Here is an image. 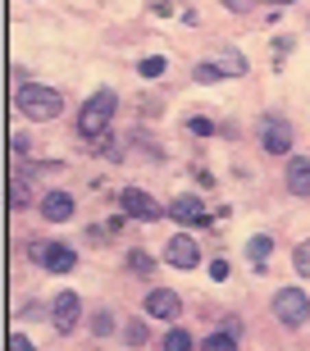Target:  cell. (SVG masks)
Listing matches in <instances>:
<instances>
[{
    "label": "cell",
    "mask_w": 310,
    "mask_h": 351,
    "mask_svg": "<svg viewBox=\"0 0 310 351\" xmlns=\"http://www.w3.org/2000/svg\"><path fill=\"white\" fill-rule=\"evenodd\" d=\"M14 110L23 119H55L60 110H64V96L55 87H41V82H19V91H14Z\"/></svg>",
    "instance_id": "1"
},
{
    "label": "cell",
    "mask_w": 310,
    "mask_h": 351,
    "mask_svg": "<svg viewBox=\"0 0 310 351\" xmlns=\"http://www.w3.org/2000/svg\"><path fill=\"white\" fill-rule=\"evenodd\" d=\"M115 91L105 87V91H96V96H91L87 105H82V110H78V132H82V137H105V128H110V119H115Z\"/></svg>",
    "instance_id": "2"
},
{
    "label": "cell",
    "mask_w": 310,
    "mask_h": 351,
    "mask_svg": "<svg viewBox=\"0 0 310 351\" xmlns=\"http://www.w3.org/2000/svg\"><path fill=\"white\" fill-rule=\"evenodd\" d=\"M270 311H274V319H278L283 328H301L310 319V297L301 292V287H283V292H274Z\"/></svg>",
    "instance_id": "3"
},
{
    "label": "cell",
    "mask_w": 310,
    "mask_h": 351,
    "mask_svg": "<svg viewBox=\"0 0 310 351\" xmlns=\"http://www.w3.org/2000/svg\"><path fill=\"white\" fill-rule=\"evenodd\" d=\"M256 132H260V146H265L270 156H287V146H292V123H287L283 114H260Z\"/></svg>",
    "instance_id": "4"
},
{
    "label": "cell",
    "mask_w": 310,
    "mask_h": 351,
    "mask_svg": "<svg viewBox=\"0 0 310 351\" xmlns=\"http://www.w3.org/2000/svg\"><path fill=\"white\" fill-rule=\"evenodd\" d=\"M27 256H32L41 269H51V274H69L78 265L73 247H64V242H32V247H27Z\"/></svg>",
    "instance_id": "5"
},
{
    "label": "cell",
    "mask_w": 310,
    "mask_h": 351,
    "mask_svg": "<svg viewBox=\"0 0 310 351\" xmlns=\"http://www.w3.org/2000/svg\"><path fill=\"white\" fill-rule=\"evenodd\" d=\"M123 215L128 219H142V223H151V219H160V206H155V196H146L142 187H123Z\"/></svg>",
    "instance_id": "6"
},
{
    "label": "cell",
    "mask_w": 310,
    "mask_h": 351,
    "mask_svg": "<svg viewBox=\"0 0 310 351\" xmlns=\"http://www.w3.org/2000/svg\"><path fill=\"white\" fill-rule=\"evenodd\" d=\"M78 315H82V301H78V292H60L51 306V324L60 328V333H69V328H78Z\"/></svg>",
    "instance_id": "7"
},
{
    "label": "cell",
    "mask_w": 310,
    "mask_h": 351,
    "mask_svg": "<svg viewBox=\"0 0 310 351\" xmlns=\"http://www.w3.org/2000/svg\"><path fill=\"white\" fill-rule=\"evenodd\" d=\"M169 219H178V223H187V228H196V223H210V215H206V206H201V196H174Z\"/></svg>",
    "instance_id": "8"
},
{
    "label": "cell",
    "mask_w": 310,
    "mask_h": 351,
    "mask_svg": "<svg viewBox=\"0 0 310 351\" xmlns=\"http://www.w3.org/2000/svg\"><path fill=\"white\" fill-rule=\"evenodd\" d=\"M165 261L174 265V269H196V261H201V251H196L192 237H169V247H165Z\"/></svg>",
    "instance_id": "9"
},
{
    "label": "cell",
    "mask_w": 310,
    "mask_h": 351,
    "mask_svg": "<svg viewBox=\"0 0 310 351\" xmlns=\"http://www.w3.org/2000/svg\"><path fill=\"white\" fill-rule=\"evenodd\" d=\"M73 210H78V206H73V196L60 192V187L41 196V219H51V223H69V219H73Z\"/></svg>",
    "instance_id": "10"
},
{
    "label": "cell",
    "mask_w": 310,
    "mask_h": 351,
    "mask_svg": "<svg viewBox=\"0 0 310 351\" xmlns=\"http://www.w3.org/2000/svg\"><path fill=\"white\" fill-rule=\"evenodd\" d=\"M283 182H287V192H292V196H310V160L306 156H292V160H287Z\"/></svg>",
    "instance_id": "11"
},
{
    "label": "cell",
    "mask_w": 310,
    "mask_h": 351,
    "mask_svg": "<svg viewBox=\"0 0 310 351\" xmlns=\"http://www.w3.org/2000/svg\"><path fill=\"white\" fill-rule=\"evenodd\" d=\"M146 315H151V319H178V292L155 287L151 297H146Z\"/></svg>",
    "instance_id": "12"
},
{
    "label": "cell",
    "mask_w": 310,
    "mask_h": 351,
    "mask_svg": "<svg viewBox=\"0 0 310 351\" xmlns=\"http://www.w3.org/2000/svg\"><path fill=\"white\" fill-rule=\"evenodd\" d=\"M201 351H237V333H232V328H215V333L201 342Z\"/></svg>",
    "instance_id": "13"
},
{
    "label": "cell",
    "mask_w": 310,
    "mask_h": 351,
    "mask_svg": "<svg viewBox=\"0 0 310 351\" xmlns=\"http://www.w3.org/2000/svg\"><path fill=\"white\" fill-rule=\"evenodd\" d=\"M270 251H274V237H270V233H256L251 242H246V256H251L256 265H265V261H270Z\"/></svg>",
    "instance_id": "14"
},
{
    "label": "cell",
    "mask_w": 310,
    "mask_h": 351,
    "mask_svg": "<svg viewBox=\"0 0 310 351\" xmlns=\"http://www.w3.org/2000/svg\"><path fill=\"white\" fill-rule=\"evenodd\" d=\"M165 351H192V333H187V328H169L165 333Z\"/></svg>",
    "instance_id": "15"
},
{
    "label": "cell",
    "mask_w": 310,
    "mask_h": 351,
    "mask_svg": "<svg viewBox=\"0 0 310 351\" xmlns=\"http://www.w3.org/2000/svg\"><path fill=\"white\" fill-rule=\"evenodd\" d=\"M219 78H228L224 64H215V60H201V64H196V82H219Z\"/></svg>",
    "instance_id": "16"
},
{
    "label": "cell",
    "mask_w": 310,
    "mask_h": 351,
    "mask_svg": "<svg viewBox=\"0 0 310 351\" xmlns=\"http://www.w3.org/2000/svg\"><path fill=\"white\" fill-rule=\"evenodd\" d=\"M91 333H96V338H110V333H115V315L96 311V315H91Z\"/></svg>",
    "instance_id": "17"
},
{
    "label": "cell",
    "mask_w": 310,
    "mask_h": 351,
    "mask_svg": "<svg viewBox=\"0 0 310 351\" xmlns=\"http://www.w3.org/2000/svg\"><path fill=\"white\" fill-rule=\"evenodd\" d=\"M137 73H142V78H160V73H165V55H146L142 64H137Z\"/></svg>",
    "instance_id": "18"
},
{
    "label": "cell",
    "mask_w": 310,
    "mask_h": 351,
    "mask_svg": "<svg viewBox=\"0 0 310 351\" xmlns=\"http://www.w3.org/2000/svg\"><path fill=\"white\" fill-rule=\"evenodd\" d=\"M292 265H297V274H301V278H310V237H306V242L297 247V256H292Z\"/></svg>",
    "instance_id": "19"
},
{
    "label": "cell",
    "mask_w": 310,
    "mask_h": 351,
    "mask_svg": "<svg viewBox=\"0 0 310 351\" xmlns=\"http://www.w3.org/2000/svg\"><path fill=\"white\" fill-rule=\"evenodd\" d=\"M123 342H128L132 351H137V347H146V328H142V319H137V324H128V333H123Z\"/></svg>",
    "instance_id": "20"
},
{
    "label": "cell",
    "mask_w": 310,
    "mask_h": 351,
    "mask_svg": "<svg viewBox=\"0 0 310 351\" xmlns=\"http://www.w3.org/2000/svg\"><path fill=\"white\" fill-rule=\"evenodd\" d=\"M5 347H10V351H37V347H32V338H27V333H19V328L10 333V342H5Z\"/></svg>",
    "instance_id": "21"
},
{
    "label": "cell",
    "mask_w": 310,
    "mask_h": 351,
    "mask_svg": "<svg viewBox=\"0 0 310 351\" xmlns=\"http://www.w3.org/2000/svg\"><path fill=\"white\" fill-rule=\"evenodd\" d=\"M128 265H132L137 274H151V256H146V251H132V256H128Z\"/></svg>",
    "instance_id": "22"
},
{
    "label": "cell",
    "mask_w": 310,
    "mask_h": 351,
    "mask_svg": "<svg viewBox=\"0 0 310 351\" xmlns=\"http://www.w3.org/2000/svg\"><path fill=\"white\" fill-rule=\"evenodd\" d=\"M187 128H192L196 137H210V132H215V123H210V119H192V123H187Z\"/></svg>",
    "instance_id": "23"
},
{
    "label": "cell",
    "mask_w": 310,
    "mask_h": 351,
    "mask_svg": "<svg viewBox=\"0 0 310 351\" xmlns=\"http://www.w3.org/2000/svg\"><path fill=\"white\" fill-rule=\"evenodd\" d=\"M210 278H215V283H224V278H228V261H215V265H210Z\"/></svg>",
    "instance_id": "24"
},
{
    "label": "cell",
    "mask_w": 310,
    "mask_h": 351,
    "mask_svg": "<svg viewBox=\"0 0 310 351\" xmlns=\"http://www.w3.org/2000/svg\"><path fill=\"white\" fill-rule=\"evenodd\" d=\"M251 5H256V0H224V10H232V14H246Z\"/></svg>",
    "instance_id": "25"
},
{
    "label": "cell",
    "mask_w": 310,
    "mask_h": 351,
    "mask_svg": "<svg viewBox=\"0 0 310 351\" xmlns=\"http://www.w3.org/2000/svg\"><path fill=\"white\" fill-rule=\"evenodd\" d=\"M283 5H287V0H283Z\"/></svg>",
    "instance_id": "26"
}]
</instances>
